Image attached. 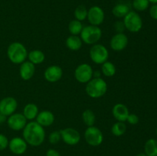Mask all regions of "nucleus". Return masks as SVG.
<instances>
[{
	"instance_id": "f257e3e1",
	"label": "nucleus",
	"mask_w": 157,
	"mask_h": 156,
	"mask_svg": "<svg viewBox=\"0 0 157 156\" xmlns=\"http://www.w3.org/2000/svg\"><path fill=\"white\" fill-rule=\"evenodd\" d=\"M23 139L32 146H39L45 139L44 128L37 122H30L23 128Z\"/></svg>"
},
{
	"instance_id": "f03ea898",
	"label": "nucleus",
	"mask_w": 157,
	"mask_h": 156,
	"mask_svg": "<svg viewBox=\"0 0 157 156\" xmlns=\"http://www.w3.org/2000/svg\"><path fill=\"white\" fill-rule=\"evenodd\" d=\"M7 55L11 62L15 64H21L27 58L28 51L21 43L13 42L8 47Z\"/></svg>"
},
{
	"instance_id": "7ed1b4c3",
	"label": "nucleus",
	"mask_w": 157,
	"mask_h": 156,
	"mask_svg": "<svg viewBox=\"0 0 157 156\" xmlns=\"http://www.w3.org/2000/svg\"><path fill=\"white\" fill-rule=\"evenodd\" d=\"M107 90V84L102 78H92L86 85V93L90 97L101 98Z\"/></svg>"
},
{
	"instance_id": "20e7f679",
	"label": "nucleus",
	"mask_w": 157,
	"mask_h": 156,
	"mask_svg": "<svg viewBox=\"0 0 157 156\" xmlns=\"http://www.w3.org/2000/svg\"><path fill=\"white\" fill-rule=\"evenodd\" d=\"M102 31L98 26L87 25L83 28L81 32V38L82 41L87 44H94L101 39Z\"/></svg>"
},
{
	"instance_id": "39448f33",
	"label": "nucleus",
	"mask_w": 157,
	"mask_h": 156,
	"mask_svg": "<svg viewBox=\"0 0 157 156\" xmlns=\"http://www.w3.org/2000/svg\"><path fill=\"white\" fill-rule=\"evenodd\" d=\"M124 24L126 29L130 32H140L143 27V20L139 14L134 11H130L124 18Z\"/></svg>"
},
{
	"instance_id": "423d86ee",
	"label": "nucleus",
	"mask_w": 157,
	"mask_h": 156,
	"mask_svg": "<svg viewBox=\"0 0 157 156\" xmlns=\"http://www.w3.org/2000/svg\"><path fill=\"white\" fill-rule=\"evenodd\" d=\"M90 58L94 63L97 64H102L107 61L109 53L105 46L96 44L91 47L90 50Z\"/></svg>"
},
{
	"instance_id": "0eeeda50",
	"label": "nucleus",
	"mask_w": 157,
	"mask_h": 156,
	"mask_svg": "<svg viewBox=\"0 0 157 156\" xmlns=\"http://www.w3.org/2000/svg\"><path fill=\"white\" fill-rule=\"evenodd\" d=\"M84 139L88 145L96 147L101 145L104 141L103 133L98 127L92 125L87 127L84 132Z\"/></svg>"
},
{
	"instance_id": "6e6552de",
	"label": "nucleus",
	"mask_w": 157,
	"mask_h": 156,
	"mask_svg": "<svg viewBox=\"0 0 157 156\" xmlns=\"http://www.w3.org/2000/svg\"><path fill=\"white\" fill-rule=\"evenodd\" d=\"M93 72L88 64H81L75 69V77L81 84H87L93 77Z\"/></svg>"
},
{
	"instance_id": "1a4fd4ad",
	"label": "nucleus",
	"mask_w": 157,
	"mask_h": 156,
	"mask_svg": "<svg viewBox=\"0 0 157 156\" xmlns=\"http://www.w3.org/2000/svg\"><path fill=\"white\" fill-rule=\"evenodd\" d=\"M61 138L64 143L69 145H75L81 140V135L73 128H65L60 130Z\"/></svg>"
},
{
	"instance_id": "9d476101",
	"label": "nucleus",
	"mask_w": 157,
	"mask_h": 156,
	"mask_svg": "<svg viewBox=\"0 0 157 156\" xmlns=\"http://www.w3.org/2000/svg\"><path fill=\"white\" fill-rule=\"evenodd\" d=\"M88 21L91 25L99 26L104 22V12L99 6H92L89 10H87V17Z\"/></svg>"
},
{
	"instance_id": "9b49d317",
	"label": "nucleus",
	"mask_w": 157,
	"mask_h": 156,
	"mask_svg": "<svg viewBox=\"0 0 157 156\" xmlns=\"http://www.w3.org/2000/svg\"><path fill=\"white\" fill-rule=\"evenodd\" d=\"M7 124L11 129L19 131L25 128L27 124V119L21 113H13L8 118Z\"/></svg>"
},
{
	"instance_id": "f8f14e48",
	"label": "nucleus",
	"mask_w": 157,
	"mask_h": 156,
	"mask_svg": "<svg viewBox=\"0 0 157 156\" xmlns=\"http://www.w3.org/2000/svg\"><path fill=\"white\" fill-rule=\"evenodd\" d=\"M18 106L17 100L14 97L8 96L0 101V113L6 116H9L15 113Z\"/></svg>"
},
{
	"instance_id": "ddd939ff",
	"label": "nucleus",
	"mask_w": 157,
	"mask_h": 156,
	"mask_svg": "<svg viewBox=\"0 0 157 156\" xmlns=\"http://www.w3.org/2000/svg\"><path fill=\"white\" fill-rule=\"evenodd\" d=\"M9 148L13 154L20 155L24 154L27 150V142L24 139L20 137H15L9 142Z\"/></svg>"
},
{
	"instance_id": "4468645a",
	"label": "nucleus",
	"mask_w": 157,
	"mask_h": 156,
	"mask_svg": "<svg viewBox=\"0 0 157 156\" xmlns=\"http://www.w3.org/2000/svg\"><path fill=\"white\" fill-rule=\"evenodd\" d=\"M128 44V38L124 33H117L110 40V45L112 50L121 51L127 47Z\"/></svg>"
},
{
	"instance_id": "2eb2a0df",
	"label": "nucleus",
	"mask_w": 157,
	"mask_h": 156,
	"mask_svg": "<svg viewBox=\"0 0 157 156\" xmlns=\"http://www.w3.org/2000/svg\"><path fill=\"white\" fill-rule=\"evenodd\" d=\"M62 74V69L59 66L52 65L46 69L44 73V76L48 82L55 83L61 80Z\"/></svg>"
},
{
	"instance_id": "dca6fc26",
	"label": "nucleus",
	"mask_w": 157,
	"mask_h": 156,
	"mask_svg": "<svg viewBox=\"0 0 157 156\" xmlns=\"http://www.w3.org/2000/svg\"><path fill=\"white\" fill-rule=\"evenodd\" d=\"M112 114L118 122H124L127 121L130 113L127 106L122 103H117L113 107Z\"/></svg>"
},
{
	"instance_id": "f3484780",
	"label": "nucleus",
	"mask_w": 157,
	"mask_h": 156,
	"mask_svg": "<svg viewBox=\"0 0 157 156\" xmlns=\"http://www.w3.org/2000/svg\"><path fill=\"white\" fill-rule=\"evenodd\" d=\"M35 72V64L30 61H25L21 64L19 69L20 76L24 80H29L34 76Z\"/></svg>"
},
{
	"instance_id": "a211bd4d",
	"label": "nucleus",
	"mask_w": 157,
	"mask_h": 156,
	"mask_svg": "<svg viewBox=\"0 0 157 156\" xmlns=\"http://www.w3.org/2000/svg\"><path fill=\"white\" fill-rule=\"evenodd\" d=\"M36 122L41 126H49L55 122V116L51 111L44 110L38 114L36 117Z\"/></svg>"
},
{
	"instance_id": "6ab92c4d",
	"label": "nucleus",
	"mask_w": 157,
	"mask_h": 156,
	"mask_svg": "<svg viewBox=\"0 0 157 156\" xmlns=\"http://www.w3.org/2000/svg\"><path fill=\"white\" fill-rule=\"evenodd\" d=\"M22 114L27 120H33L38 114V106L34 103H28L23 109Z\"/></svg>"
},
{
	"instance_id": "aec40b11",
	"label": "nucleus",
	"mask_w": 157,
	"mask_h": 156,
	"mask_svg": "<svg viewBox=\"0 0 157 156\" xmlns=\"http://www.w3.org/2000/svg\"><path fill=\"white\" fill-rule=\"evenodd\" d=\"M66 46L71 50H78L82 46V40L78 35H71L66 40Z\"/></svg>"
},
{
	"instance_id": "412c9836",
	"label": "nucleus",
	"mask_w": 157,
	"mask_h": 156,
	"mask_svg": "<svg viewBox=\"0 0 157 156\" xmlns=\"http://www.w3.org/2000/svg\"><path fill=\"white\" fill-rule=\"evenodd\" d=\"M144 153L147 156H157V140L150 139L144 145Z\"/></svg>"
},
{
	"instance_id": "4be33fe9",
	"label": "nucleus",
	"mask_w": 157,
	"mask_h": 156,
	"mask_svg": "<svg viewBox=\"0 0 157 156\" xmlns=\"http://www.w3.org/2000/svg\"><path fill=\"white\" fill-rule=\"evenodd\" d=\"M29 61L33 64H40L44 62V54L40 50H33L28 54Z\"/></svg>"
},
{
	"instance_id": "5701e85b",
	"label": "nucleus",
	"mask_w": 157,
	"mask_h": 156,
	"mask_svg": "<svg viewBox=\"0 0 157 156\" xmlns=\"http://www.w3.org/2000/svg\"><path fill=\"white\" fill-rule=\"evenodd\" d=\"M130 11V7L127 4L119 3L116 5L112 9V13L117 18H124Z\"/></svg>"
},
{
	"instance_id": "b1692460",
	"label": "nucleus",
	"mask_w": 157,
	"mask_h": 156,
	"mask_svg": "<svg viewBox=\"0 0 157 156\" xmlns=\"http://www.w3.org/2000/svg\"><path fill=\"white\" fill-rule=\"evenodd\" d=\"M82 119L84 123L87 126H92L95 123L96 116H95V114L92 110H86L82 113Z\"/></svg>"
},
{
	"instance_id": "393cba45",
	"label": "nucleus",
	"mask_w": 157,
	"mask_h": 156,
	"mask_svg": "<svg viewBox=\"0 0 157 156\" xmlns=\"http://www.w3.org/2000/svg\"><path fill=\"white\" fill-rule=\"evenodd\" d=\"M101 70L104 76L110 77L116 73V67L113 63L110 62V61H106L104 64H102Z\"/></svg>"
},
{
	"instance_id": "a878e982",
	"label": "nucleus",
	"mask_w": 157,
	"mask_h": 156,
	"mask_svg": "<svg viewBox=\"0 0 157 156\" xmlns=\"http://www.w3.org/2000/svg\"><path fill=\"white\" fill-rule=\"evenodd\" d=\"M127 131V125L123 122H117L112 125L111 132L115 136H121Z\"/></svg>"
},
{
	"instance_id": "bb28decb",
	"label": "nucleus",
	"mask_w": 157,
	"mask_h": 156,
	"mask_svg": "<svg viewBox=\"0 0 157 156\" xmlns=\"http://www.w3.org/2000/svg\"><path fill=\"white\" fill-rule=\"evenodd\" d=\"M68 29L71 35H78L81 34L83 29V25L81 21L75 19L69 23Z\"/></svg>"
},
{
	"instance_id": "cd10ccee",
	"label": "nucleus",
	"mask_w": 157,
	"mask_h": 156,
	"mask_svg": "<svg viewBox=\"0 0 157 156\" xmlns=\"http://www.w3.org/2000/svg\"><path fill=\"white\" fill-rule=\"evenodd\" d=\"M75 17L76 20L80 21L85 20L87 17V9L85 6L82 5L78 6L75 11Z\"/></svg>"
},
{
	"instance_id": "c85d7f7f",
	"label": "nucleus",
	"mask_w": 157,
	"mask_h": 156,
	"mask_svg": "<svg viewBox=\"0 0 157 156\" xmlns=\"http://www.w3.org/2000/svg\"><path fill=\"white\" fill-rule=\"evenodd\" d=\"M150 6V2L148 0H133V7L138 12H144L147 10Z\"/></svg>"
},
{
	"instance_id": "c756f323",
	"label": "nucleus",
	"mask_w": 157,
	"mask_h": 156,
	"mask_svg": "<svg viewBox=\"0 0 157 156\" xmlns=\"http://www.w3.org/2000/svg\"><path fill=\"white\" fill-rule=\"evenodd\" d=\"M61 139V134H60L59 131H54L49 135V142H50L51 144H53V145L58 143Z\"/></svg>"
},
{
	"instance_id": "7c9ffc66",
	"label": "nucleus",
	"mask_w": 157,
	"mask_h": 156,
	"mask_svg": "<svg viewBox=\"0 0 157 156\" xmlns=\"http://www.w3.org/2000/svg\"><path fill=\"white\" fill-rule=\"evenodd\" d=\"M9 139L5 135L0 134V151H3L9 146Z\"/></svg>"
},
{
	"instance_id": "2f4dec72",
	"label": "nucleus",
	"mask_w": 157,
	"mask_h": 156,
	"mask_svg": "<svg viewBox=\"0 0 157 156\" xmlns=\"http://www.w3.org/2000/svg\"><path fill=\"white\" fill-rule=\"evenodd\" d=\"M127 121L131 125H136L139 122V117L136 114L131 113V114H129Z\"/></svg>"
},
{
	"instance_id": "473e14b6",
	"label": "nucleus",
	"mask_w": 157,
	"mask_h": 156,
	"mask_svg": "<svg viewBox=\"0 0 157 156\" xmlns=\"http://www.w3.org/2000/svg\"><path fill=\"white\" fill-rule=\"evenodd\" d=\"M114 27L116 31L117 32V33H123L124 31L125 30V25L124 24V21H118L115 23L114 24Z\"/></svg>"
},
{
	"instance_id": "72a5a7b5",
	"label": "nucleus",
	"mask_w": 157,
	"mask_h": 156,
	"mask_svg": "<svg viewBox=\"0 0 157 156\" xmlns=\"http://www.w3.org/2000/svg\"><path fill=\"white\" fill-rule=\"evenodd\" d=\"M150 15L153 19L157 20V4H153L150 7Z\"/></svg>"
},
{
	"instance_id": "f704fd0d",
	"label": "nucleus",
	"mask_w": 157,
	"mask_h": 156,
	"mask_svg": "<svg viewBox=\"0 0 157 156\" xmlns=\"http://www.w3.org/2000/svg\"><path fill=\"white\" fill-rule=\"evenodd\" d=\"M46 156H61L60 153L54 148H50L46 152Z\"/></svg>"
},
{
	"instance_id": "c9c22d12",
	"label": "nucleus",
	"mask_w": 157,
	"mask_h": 156,
	"mask_svg": "<svg viewBox=\"0 0 157 156\" xmlns=\"http://www.w3.org/2000/svg\"><path fill=\"white\" fill-rule=\"evenodd\" d=\"M6 121V116H4L3 114H2L1 113H0V124L3 123V122H5Z\"/></svg>"
},
{
	"instance_id": "e433bc0d",
	"label": "nucleus",
	"mask_w": 157,
	"mask_h": 156,
	"mask_svg": "<svg viewBox=\"0 0 157 156\" xmlns=\"http://www.w3.org/2000/svg\"><path fill=\"white\" fill-rule=\"evenodd\" d=\"M93 76L94 78H99L101 77V72L100 71H95L93 72Z\"/></svg>"
},
{
	"instance_id": "4c0bfd02",
	"label": "nucleus",
	"mask_w": 157,
	"mask_h": 156,
	"mask_svg": "<svg viewBox=\"0 0 157 156\" xmlns=\"http://www.w3.org/2000/svg\"><path fill=\"white\" fill-rule=\"evenodd\" d=\"M150 3H153V4H157V0H148Z\"/></svg>"
},
{
	"instance_id": "58836bf2",
	"label": "nucleus",
	"mask_w": 157,
	"mask_h": 156,
	"mask_svg": "<svg viewBox=\"0 0 157 156\" xmlns=\"http://www.w3.org/2000/svg\"><path fill=\"white\" fill-rule=\"evenodd\" d=\"M136 156H147V154L145 153H139V154H136Z\"/></svg>"
},
{
	"instance_id": "ea45409f",
	"label": "nucleus",
	"mask_w": 157,
	"mask_h": 156,
	"mask_svg": "<svg viewBox=\"0 0 157 156\" xmlns=\"http://www.w3.org/2000/svg\"><path fill=\"white\" fill-rule=\"evenodd\" d=\"M156 136H157V127H156Z\"/></svg>"
}]
</instances>
